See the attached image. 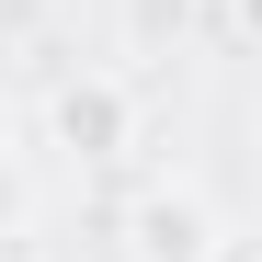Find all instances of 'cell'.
<instances>
[{
	"label": "cell",
	"instance_id": "6da1fadb",
	"mask_svg": "<svg viewBox=\"0 0 262 262\" xmlns=\"http://www.w3.org/2000/svg\"><path fill=\"white\" fill-rule=\"evenodd\" d=\"M46 137L80 148V160H114L125 137H137V92H125L114 69H80V80H57V92H46Z\"/></svg>",
	"mask_w": 262,
	"mask_h": 262
},
{
	"label": "cell",
	"instance_id": "7a4b0ae2",
	"mask_svg": "<svg viewBox=\"0 0 262 262\" xmlns=\"http://www.w3.org/2000/svg\"><path fill=\"white\" fill-rule=\"evenodd\" d=\"M125 251L137 262H216L228 251V216H216L194 183H160V194H137V216H125Z\"/></svg>",
	"mask_w": 262,
	"mask_h": 262
}]
</instances>
